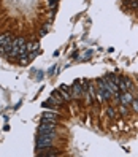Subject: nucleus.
<instances>
[{
	"mask_svg": "<svg viewBox=\"0 0 138 157\" xmlns=\"http://www.w3.org/2000/svg\"><path fill=\"white\" fill-rule=\"evenodd\" d=\"M132 106H133V111H136L138 113V100H132Z\"/></svg>",
	"mask_w": 138,
	"mask_h": 157,
	"instance_id": "nucleus-15",
	"label": "nucleus"
},
{
	"mask_svg": "<svg viewBox=\"0 0 138 157\" xmlns=\"http://www.w3.org/2000/svg\"><path fill=\"white\" fill-rule=\"evenodd\" d=\"M36 154H38V155H41V157H49V155H57L59 152H57L56 149H51V151H48V152H41V151H36Z\"/></svg>",
	"mask_w": 138,
	"mask_h": 157,
	"instance_id": "nucleus-11",
	"label": "nucleus"
},
{
	"mask_svg": "<svg viewBox=\"0 0 138 157\" xmlns=\"http://www.w3.org/2000/svg\"><path fill=\"white\" fill-rule=\"evenodd\" d=\"M57 2H59V0H48V3H49V5H52V6H54V5H56Z\"/></svg>",
	"mask_w": 138,
	"mask_h": 157,
	"instance_id": "nucleus-17",
	"label": "nucleus"
},
{
	"mask_svg": "<svg viewBox=\"0 0 138 157\" xmlns=\"http://www.w3.org/2000/svg\"><path fill=\"white\" fill-rule=\"evenodd\" d=\"M56 127H57V122H52V121H41L40 128H38V133L56 132Z\"/></svg>",
	"mask_w": 138,
	"mask_h": 157,
	"instance_id": "nucleus-4",
	"label": "nucleus"
},
{
	"mask_svg": "<svg viewBox=\"0 0 138 157\" xmlns=\"http://www.w3.org/2000/svg\"><path fill=\"white\" fill-rule=\"evenodd\" d=\"M59 92H60V95H62L63 101H70V100H71V94H70L68 90H65V89H59Z\"/></svg>",
	"mask_w": 138,
	"mask_h": 157,
	"instance_id": "nucleus-10",
	"label": "nucleus"
},
{
	"mask_svg": "<svg viewBox=\"0 0 138 157\" xmlns=\"http://www.w3.org/2000/svg\"><path fill=\"white\" fill-rule=\"evenodd\" d=\"M109 98H111V94H109V90L105 87L103 78H98V79H97V92H95V100H98L100 103H103V101H108Z\"/></svg>",
	"mask_w": 138,
	"mask_h": 157,
	"instance_id": "nucleus-2",
	"label": "nucleus"
},
{
	"mask_svg": "<svg viewBox=\"0 0 138 157\" xmlns=\"http://www.w3.org/2000/svg\"><path fill=\"white\" fill-rule=\"evenodd\" d=\"M24 46H25V40L22 36H17L16 40H13V46H11V51L8 54V57H19V52Z\"/></svg>",
	"mask_w": 138,
	"mask_h": 157,
	"instance_id": "nucleus-3",
	"label": "nucleus"
},
{
	"mask_svg": "<svg viewBox=\"0 0 138 157\" xmlns=\"http://www.w3.org/2000/svg\"><path fill=\"white\" fill-rule=\"evenodd\" d=\"M56 132H48V133H38L36 138V151L40 149H49L54 143V138H56Z\"/></svg>",
	"mask_w": 138,
	"mask_h": 157,
	"instance_id": "nucleus-1",
	"label": "nucleus"
},
{
	"mask_svg": "<svg viewBox=\"0 0 138 157\" xmlns=\"http://www.w3.org/2000/svg\"><path fill=\"white\" fill-rule=\"evenodd\" d=\"M49 100H51V103H52V105H57V106H60V105L63 103V98H62V95H60V92H59V90L51 92Z\"/></svg>",
	"mask_w": 138,
	"mask_h": 157,
	"instance_id": "nucleus-6",
	"label": "nucleus"
},
{
	"mask_svg": "<svg viewBox=\"0 0 138 157\" xmlns=\"http://www.w3.org/2000/svg\"><path fill=\"white\" fill-rule=\"evenodd\" d=\"M10 41H13V36H11L10 33H3V35H0V49H2L5 44H8Z\"/></svg>",
	"mask_w": 138,
	"mask_h": 157,
	"instance_id": "nucleus-9",
	"label": "nucleus"
},
{
	"mask_svg": "<svg viewBox=\"0 0 138 157\" xmlns=\"http://www.w3.org/2000/svg\"><path fill=\"white\" fill-rule=\"evenodd\" d=\"M127 111H128V109H127V105H122V103L119 105V113H121L122 116H125V114H127Z\"/></svg>",
	"mask_w": 138,
	"mask_h": 157,
	"instance_id": "nucleus-12",
	"label": "nucleus"
},
{
	"mask_svg": "<svg viewBox=\"0 0 138 157\" xmlns=\"http://www.w3.org/2000/svg\"><path fill=\"white\" fill-rule=\"evenodd\" d=\"M82 95V89H81V81L76 79L73 82V87H71V97H81Z\"/></svg>",
	"mask_w": 138,
	"mask_h": 157,
	"instance_id": "nucleus-7",
	"label": "nucleus"
},
{
	"mask_svg": "<svg viewBox=\"0 0 138 157\" xmlns=\"http://www.w3.org/2000/svg\"><path fill=\"white\" fill-rule=\"evenodd\" d=\"M106 113H108V116H109V117L113 119V117L116 116V109H114V108H108V109H106Z\"/></svg>",
	"mask_w": 138,
	"mask_h": 157,
	"instance_id": "nucleus-14",
	"label": "nucleus"
},
{
	"mask_svg": "<svg viewBox=\"0 0 138 157\" xmlns=\"http://www.w3.org/2000/svg\"><path fill=\"white\" fill-rule=\"evenodd\" d=\"M41 121H52V122H59V116L57 113H51V111H44L41 116Z\"/></svg>",
	"mask_w": 138,
	"mask_h": 157,
	"instance_id": "nucleus-8",
	"label": "nucleus"
},
{
	"mask_svg": "<svg viewBox=\"0 0 138 157\" xmlns=\"http://www.w3.org/2000/svg\"><path fill=\"white\" fill-rule=\"evenodd\" d=\"M59 89H65V90H70V87H68V86H67V84H62V86H60V87H59Z\"/></svg>",
	"mask_w": 138,
	"mask_h": 157,
	"instance_id": "nucleus-18",
	"label": "nucleus"
},
{
	"mask_svg": "<svg viewBox=\"0 0 138 157\" xmlns=\"http://www.w3.org/2000/svg\"><path fill=\"white\" fill-rule=\"evenodd\" d=\"M132 100H133V95L130 94L128 90H125V92H121V95H119V101H121L122 105H130L132 103Z\"/></svg>",
	"mask_w": 138,
	"mask_h": 157,
	"instance_id": "nucleus-5",
	"label": "nucleus"
},
{
	"mask_svg": "<svg viewBox=\"0 0 138 157\" xmlns=\"http://www.w3.org/2000/svg\"><path fill=\"white\" fill-rule=\"evenodd\" d=\"M19 63L21 65H27V63H29V56H21L19 57Z\"/></svg>",
	"mask_w": 138,
	"mask_h": 157,
	"instance_id": "nucleus-13",
	"label": "nucleus"
},
{
	"mask_svg": "<svg viewBox=\"0 0 138 157\" xmlns=\"http://www.w3.org/2000/svg\"><path fill=\"white\" fill-rule=\"evenodd\" d=\"M48 29H49V24H46V27H43V29H41V35H46V33H48Z\"/></svg>",
	"mask_w": 138,
	"mask_h": 157,
	"instance_id": "nucleus-16",
	"label": "nucleus"
}]
</instances>
